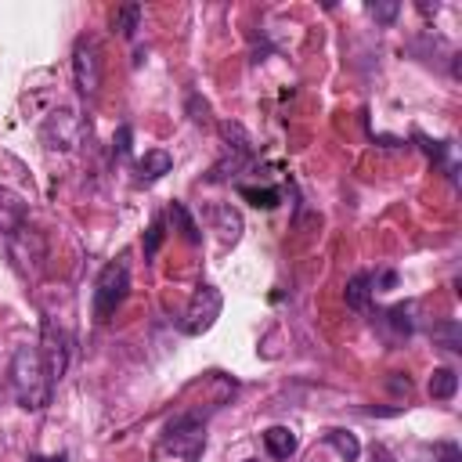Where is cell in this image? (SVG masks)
Segmentation results:
<instances>
[{
  "label": "cell",
  "instance_id": "9c48e42d",
  "mask_svg": "<svg viewBox=\"0 0 462 462\" xmlns=\"http://www.w3.org/2000/svg\"><path fill=\"white\" fill-rule=\"evenodd\" d=\"M25 217H29L25 199L0 184V235H18L25 227Z\"/></svg>",
  "mask_w": 462,
  "mask_h": 462
},
{
  "label": "cell",
  "instance_id": "603a6c76",
  "mask_svg": "<svg viewBox=\"0 0 462 462\" xmlns=\"http://www.w3.org/2000/svg\"><path fill=\"white\" fill-rule=\"evenodd\" d=\"M372 462H397L386 444H372Z\"/></svg>",
  "mask_w": 462,
  "mask_h": 462
},
{
  "label": "cell",
  "instance_id": "8992f818",
  "mask_svg": "<svg viewBox=\"0 0 462 462\" xmlns=\"http://www.w3.org/2000/svg\"><path fill=\"white\" fill-rule=\"evenodd\" d=\"M220 134H224V141H227V152H224V159L213 166L209 180H224L227 170H231V177H235V173L253 159V141H249V134H245L238 123H220Z\"/></svg>",
  "mask_w": 462,
  "mask_h": 462
},
{
  "label": "cell",
  "instance_id": "5bb4252c",
  "mask_svg": "<svg viewBox=\"0 0 462 462\" xmlns=\"http://www.w3.org/2000/svg\"><path fill=\"white\" fill-rule=\"evenodd\" d=\"M137 22H141V4H126V7H116V14H112V29H116L119 36H134Z\"/></svg>",
  "mask_w": 462,
  "mask_h": 462
},
{
  "label": "cell",
  "instance_id": "2e32d148",
  "mask_svg": "<svg viewBox=\"0 0 462 462\" xmlns=\"http://www.w3.org/2000/svg\"><path fill=\"white\" fill-rule=\"evenodd\" d=\"M325 440H328V444H332L346 462H354V458H357V451H361V448H357V437H354V433H346V430H328V433H325Z\"/></svg>",
  "mask_w": 462,
  "mask_h": 462
},
{
  "label": "cell",
  "instance_id": "4fadbf2b",
  "mask_svg": "<svg viewBox=\"0 0 462 462\" xmlns=\"http://www.w3.org/2000/svg\"><path fill=\"white\" fill-rule=\"evenodd\" d=\"M455 390H458V375L451 368H433V375H430V397L433 401H451Z\"/></svg>",
  "mask_w": 462,
  "mask_h": 462
},
{
  "label": "cell",
  "instance_id": "ba28073f",
  "mask_svg": "<svg viewBox=\"0 0 462 462\" xmlns=\"http://www.w3.org/2000/svg\"><path fill=\"white\" fill-rule=\"evenodd\" d=\"M40 354H43V361H47V368H51V375H54V383L65 375V365H69V336L47 318L43 321V339H40Z\"/></svg>",
  "mask_w": 462,
  "mask_h": 462
},
{
  "label": "cell",
  "instance_id": "7402d4cb",
  "mask_svg": "<svg viewBox=\"0 0 462 462\" xmlns=\"http://www.w3.org/2000/svg\"><path fill=\"white\" fill-rule=\"evenodd\" d=\"M112 152H116V155H126V152H130V126H119V134H116V144H112Z\"/></svg>",
  "mask_w": 462,
  "mask_h": 462
},
{
  "label": "cell",
  "instance_id": "cb8c5ba5",
  "mask_svg": "<svg viewBox=\"0 0 462 462\" xmlns=\"http://www.w3.org/2000/svg\"><path fill=\"white\" fill-rule=\"evenodd\" d=\"M29 462H69V455L65 451H58V455H29Z\"/></svg>",
  "mask_w": 462,
  "mask_h": 462
},
{
  "label": "cell",
  "instance_id": "6da1fadb",
  "mask_svg": "<svg viewBox=\"0 0 462 462\" xmlns=\"http://www.w3.org/2000/svg\"><path fill=\"white\" fill-rule=\"evenodd\" d=\"M7 379H11V393L22 408L29 411H40L51 404V393H54V375L40 354V346H18L14 357H11V368H7Z\"/></svg>",
  "mask_w": 462,
  "mask_h": 462
},
{
  "label": "cell",
  "instance_id": "44dd1931",
  "mask_svg": "<svg viewBox=\"0 0 462 462\" xmlns=\"http://www.w3.org/2000/svg\"><path fill=\"white\" fill-rule=\"evenodd\" d=\"M386 318H390V325L397 328V332H411V318H408V307H393V310H386Z\"/></svg>",
  "mask_w": 462,
  "mask_h": 462
},
{
  "label": "cell",
  "instance_id": "9a60e30c",
  "mask_svg": "<svg viewBox=\"0 0 462 462\" xmlns=\"http://www.w3.org/2000/svg\"><path fill=\"white\" fill-rule=\"evenodd\" d=\"M170 220L177 224V231H180V235H184L191 245H195V242H202V235H199V224L191 220V213H188L180 202H173V206H170Z\"/></svg>",
  "mask_w": 462,
  "mask_h": 462
},
{
  "label": "cell",
  "instance_id": "7c38bea8",
  "mask_svg": "<svg viewBox=\"0 0 462 462\" xmlns=\"http://www.w3.org/2000/svg\"><path fill=\"white\" fill-rule=\"evenodd\" d=\"M263 444H267V451H271L274 458H289V455L296 451V433H292L289 426H271V430L263 433Z\"/></svg>",
  "mask_w": 462,
  "mask_h": 462
},
{
  "label": "cell",
  "instance_id": "3957f363",
  "mask_svg": "<svg viewBox=\"0 0 462 462\" xmlns=\"http://www.w3.org/2000/svg\"><path fill=\"white\" fill-rule=\"evenodd\" d=\"M162 448H166L170 455H177V458L195 462V458L202 455V448H206V426H202V419L191 415V411L173 415V419L162 426Z\"/></svg>",
  "mask_w": 462,
  "mask_h": 462
},
{
  "label": "cell",
  "instance_id": "ffe728a7",
  "mask_svg": "<svg viewBox=\"0 0 462 462\" xmlns=\"http://www.w3.org/2000/svg\"><path fill=\"white\" fill-rule=\"evenodd\" d=\"M159 242H162V217H155V220H152V227H148V238H144V256H155Z\"/></svg>",
  "mask_w": 462,
  "mask_h": 462
},
{
  "label": "cell",
  "instance_id": "8fae6325",
  "mask_svg": "<svg viewBox=\"0 0 462 462\" xmlns=\"http://www.w3.org/2000/svg\"><path fill=\"white\" fill-rule=\"evenodd\" d=\"M372 274H365V271H357L350 282H346V307H354V310H365L368 303H372Z\"/></svg>",
  "mask_w": 462,
  "mask_h": 462
},
{
  "label": "cell",
  "instance_id": "277c9868",
  "mask_svg": "<svg viewBox=\"0 0 462 462\" xmlns=\"http://www.w3.org/2000/svg\"><path fill=\"white\" fill-rule=\"evenodd\" d=\"M101 47L94 36H79L76 47H72V79H76V90L83 97H94L101 90Z\"/></svg>",
  "mask_w": 462,
  "mask_h": 462
},
{
  "label": "cell",
  "instance_id": "52a82bcc",
  "mask_svg": "<svg viewBox=\"0 0 462 462\" xmlns=\"http://www.w3.org/2000/svg\"><path fill=\"white\" fill-rule=\"evenodd\" d=\"M40 137L47 141V148H61V152H69V148L79 144V137H83V123H79V116H76L72 108H58V112H51V116L43 119Z\"/></svg>",
  "mask_w": 462,
  "mask_h": 462
},
{
  "label": "cell",
  "instance_id": "30bf717a",
  "mask_svg": "<svg viewBox=\"0 0 462 462\" xmlns=\"http://www.w3.org/2000/svg\"><path fill=\"white\" fill-rule=\"evenodd\" d=\"M170 166H173L170 152L152 148V152H144V159L137 162V180H141V184H152V180H159L162 173H170Z\"/></svg>",
  "mask_w": 462,
  "mask_h": 462
},
{
  "label": "cell",
  "instance_id": "5b68a950",
  "mask_svg": "<svg viewBox=\"0 0 462 462\" xmlns=\"http://www.w3.org/2000/svg\"><path fill=\"white\" fill-rule=\"evenodd\" d=\"M220 307H224L220 289H217V285H209V282H202V285L195 289V296H191L188 310H184L180 332H184V336H202V332H209V328H213V321L220 318Z\"/></svg>",
  "mask_w": 462,
  "mask_h": 462
},
{
  "label": "cell",
  "instance_id": "e0dca14e",
  "mask_svg": "<svg viewBox=\"0 0 462 462\" xmlns=\"http://www.w3.org/2000/svg\"><path fill=\"white\" fill-rule=\"evenodd\" d=\"M433 339L444 343L448 350H462V328H458V321H440V325H433Z\"/></svg>",
  "mask_w": 462,
  "mask_h": 462
},
{
  "label": "cell",
  "instance_id": "7a4b0ae2",
  "mask_svg": "<svg viewBox=\"0 0 462 462\" xmlns=\"http://www.w3.org/2000/svg\"><path fill=\"white\" fill-rule=\"evenodd\" d=\"M126 292H130V263L123 256H116V260H108L101 267V274L94 282V321L97 325L112 321L116 310L123 307Z\"/></svg>",
  "mask_w": 462,
  "mask_h": 462
},
{
  "label": "cell",
  "instance_id": "ac0fdd59",
  "mask_svg": "<svg viewBox=\"0 0 462 462\" xmlns=\"http://www.w3.org/2000/svg\"><path fill=\"white\" fill-rule=\"evenodd\" d=\"M238 195L249 199L253 206H263V209H274V206H278V191H274V188H245V184H242Z\"/></svg>",
  "mask_w": 462,
  "mask_h": 462
},
{
  "label": "cell",
  "instance_id": "d6986e66",
  "mask_svg": "<svg viewBox=\"0 0 462 462\" xmlns=\"http://www.w3.org/2000/svg\"><path fill=\"white\" fill-rule=\"evenodd\" d=\"M397 11H401V4H368V14L375 22H383V25H390L397 18Z\"/></svg>",
  "mask_w": 462,
  "mask_h": 462
}]
</instances>
